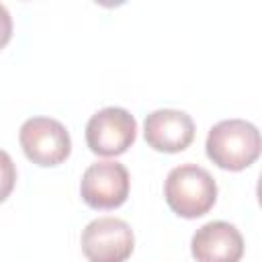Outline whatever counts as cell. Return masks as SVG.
<instances>
[{
	"label": "cell",
	"instance_id": "1",
	"mask_svg": "<svg viewBox=\"0 0 262 262\" xmlns=\"http://www.w3.org/2000/svg\"><path fill=\"white\" fill-rule=\"evenodd\" d=\"M205 151L221 170H246L260 156V131L244 119L219 121L207 135Z\"/></svg>",
	"mask_w": 262,
	"mask_h": 262
},
{
	"label": "cell",
	"instance_id": "2",
	"mask_svg": "<svg viewBox=\"0 0 262 262\" xmlns=\"http://www.w3.org/2000/svg\"><path fill=\"white\" fill-rule=\"evenodd\" d=\"M164 199L178 217L196 219L213 209L217 201V182L203 166L180 164L166 176Z\"/></svg>",
	"mask_w": 262,
	"mask_h": 262
},
{
	"label": "cell",
	"instance_id": "3",
	"mask_svg": "<svg viewBox=\"0 0 262 262\" xmlns=\"http://www.w3.org/2000/svg\"><path fill=\"white\" fill-rule=\"evenodd\" d=\"M18 141L25 156L43 168L59 166L70 158L72 139L68 129L51 117H31L20 125Z\"/></svg>",
	"mask_w": 262,
	"mask_h": 262
},
{
	"label": "cell",
	"instance_id": "4",
	"mask_svg": "<svg viewBox=\"0 0 262 262\" xmlns=\"http://www.w3.org/2000/svg\"><path fill=\"white\" fill-rule=\"evenodd\" d=\"M135 137L137 121L121 106L100 108L86 123V145L96 156H121L133 145Z\"/></svg>",
	"mask_w": 262,
	"mask_h": 262
},
{
	"label": "cell",
	"instance_id": "5",
	"mask_svg": "<svg viewBox=\"0 0 262 262\" xmlns=\"http://www.w3.org/2000/svg\"><path fill=\"white\" fill-rule=\"evenodd\" d=\"M82 201L96 211L121 207L129 196V172L121 162L102 160L90 164L80 180Z\"/></svg>",
	"mask_w": 262,
	"mask_h": 262
},
{
	"label": "cell",
	"instance_id": "6",
	"mask_svg": "<svg viewBox=\"0 0 262 262\" xmlns=\"http://www.w3.org/2000/svg\"><path fill=\"white\" fill-rule=\"evenodd\" d=\"M82 252L90 262H125L135 246L133 229L119 217L92 219L82 229Z\"/></svg>",
	"mask_w": 262,
	"mask_h": 262
},
{
	"label": "cell",
	"instance_id": "7",
	"mask_svg": "<svg viewBox=\"0 0 262 262\" xmlns=\"http://www.w3.org/2000/svg\"><path fill=\"white\" fill-rule=\"evenodd\" d=\"M143 137L156 151L178 154L194 139V121L188 113L176 108H158L143 121Z\"/></svg>",
	"mask_w": 262,
	"mask_h": 262
},
{
	"label": "cell",
	"instance_id": "8",
	"mask_svg": "<svg viewBox=\"0 0 262 262\" xmlns=\"http://www.w3.org/2000/svg\"><path fill=\"white\" fill-rule=\"evenodd\" d=\"M190 252L196 262H239L244 256V237L227 221H209L194 231Z\"/></svg>",
	"mask_w": 262,
	"mask_h": 262
},
{
	"label": "cell",
	"instance_id": "9",
	"mask_svg": "<svg viewBox=\"0 0 262 262\" xmlns=\"http://www.w3.org/2000/svg\"><path fill=\"white\" fill-rule=\"evenodd\" d=\"M16 184V166L12 158L0 149V203H4Z\"/></svg>",
	"mask_w": 262,
	"mask_h": 262
},
{
	"label": "cell",
	"instance_id": "10",
	"mask_svg": "<svg viewBox=\"0 0 262 262\" xmlns=\"http://www.w3.org/2000/svg\"><path fill=\"white\" fill-rule=\"evenodd\" d=\"M12 37V16L4 4H0V49L6 47V43Z\"/></svg>",
	"mask_w": 262,
	"mask_h": 262
}]
</instances>
